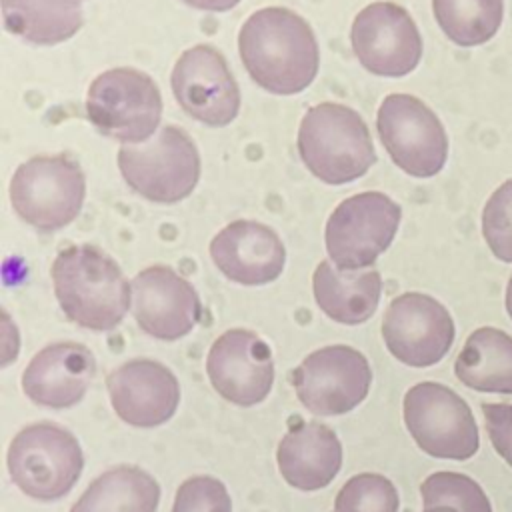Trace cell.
Listing matches in <instances>:
<instances>
[{"instance_id": "obj_1", "label": "cell", "mask_w": 512, "mask_h": 512, "mask_svg": "<svg viewBox=\"0 0 512 512\" xmlns=\"http://www.w3.org/2000/svg\"><path fill=\"white\" fill-rule=\"evenodd\" d=\"M238 52L250 78L272 94H298L318 74L320 52L310 24L282 6L262 8L246 18Z\"/></svg>"}, {"instance_id": "obj_2", "label": "cell", "mask_w": 512, "mask_h": 512, "mask_svg": "<svg viewBox=\"0 0 512 512\" xmlns=\"http://www.w3.org/2000/svg\"><path fill=\"white\" fill-rule=\"evenodd\" d=\"M50 274L62 312L82 328L108 332L132 306V288L120 266L92 244L64 248Z\"/></svg>"}, {"instance_id": "obj_3", "label": "cell", "mask_w": 512, "mask_h": 512, "mask_svg": "<svg viewBox=\"0 0 512 512\" xmlns=\"http://www.w3.org/2000/svg\"><path fill=\"white\" fill-rule=\"evenodd\" d=\"M304 166L326 184H346L376 162L370 130L362 116L336 102H322L304 114L298 128Z\"/></svg>"}, {"instance_id": "obj_4", "label": "cell", "mask_w": 512, "mask_h": 512, "mask_svg": "<svg viewBox=\"0 0 512 512\" xmlns=\"http://www.w3.org/2000/svg\"><path fill=\"white\" fill-rule=\"evenodd\" d=\"M6 462L12 482L26 496L52 502L74 488L84 454L72 432L54 422H36L16 432Z\"/></svg>"}, {"instance_id": "obj_5", "label": "cell", "mask_w": 512, "mask_h": 512, "mask_svg": "<svg viewBox=\"0 0 512 512\" xmlns=\"http://www.w3.org/2000/svg\"><path fill=\"white\" fill-rule=\"evenodd\" d=\"M118 168L126 184L142 198L174 204L196 188L200 154L182 128L164 126L144 144H122Z\"/></svg>"}, {"instance_id": "obj_6", "label": "cell", "mask_w": 512, "mask_h": 512, "mask_svg": "<svg viewBox=\"0 0 512 512\" xmlns=\"http://www.w3.org/2000/svg\"><path fill=\"white\" fill-rule=\"evenodd\" d=\"M90 124L122 144H144L162 118V96L156 82L136 68H112L96 76L86 94Z\"/></svg>"}, {"instance_id": "obj_7", "label": "cell", "mask_w": 512, "mask_h": 512, "mask_svg": "<svg viewBox=\"0 0 512 512\" xmlns=\"http://www.w3.org/2000/svg\"><path fill=\"white\" fill-rule=\"evenodd\" d=\"M84 196V172L66 154L34 156L16 168L10 182L16 216L40 232L68 226L80 214Z\"/></svg>"}, {"instance_id": "obj_8", "label": "cell", "mask_w": 512, "mask_h": 512, "mask_svg": "<svg viewBox=\"0 0 512 512\" xmlns=\"http://www.w3.org/2000/svg\"><path fill=\"white\" fill-rule=\"evenodd\" d=\"M402 210L384 192H360L342 200L326 222V250L338 270L370 268L392 244Z\"/></svg>"}, {"instance_id": "obj_9", "label": "cell", "mask_w": 512, "mask_h": 512, "mask_svg": "<svg viewBox=\"0 0 512 512\" xmlns=\"http://www.w3.org/2000/svg\"><path fill=\"white\" fill-rule=\"evenodd\" d=\"M404 422L418 448L434 458L468 460L480 448L470 406L444 384L412 386L404 394Z\"/></svg>"}, {"instance_id": "obj_10", "label": "cell", "mask_w": 512, "mask_h": 512, "mask_svg": "<svg viewBox=\"0 0 512 512\" xmlns=\"http://www.w3.org/2000/svg\"><path fill=\"white\" fill-rule=\"evenodd\" d=\"M382 146L392 162L414 178L436 176L448 158L440 118L412 94H388L376 114Z\"/></svg>"}, {"instance_id": "obj_11", "label": "cell", "mask_w": 512, "mask_h": 512, "mask_svg": "<svg viewBox=\"0 0 512 512\" xmlns=\"http://www.w3.org/2000/svg\"><path fill=\"white\" fill-rule=\"evenodd\" d=\"M292 384L308 412L338 416L354 410L368 396L372 370L362 352L334 344L308 354L294 368Z\"/></svg>"}, {"instance_id": "obj_12", "label": "cell", "mask_w": 512, "mask_h": 512, "mask_svg": "<svg viewBox=\"0 0 512 512\" xmlns=\"http://www.w3.org/2000/svg\"><path fill=\"white\" fill-rule=\"evenodd\" d=\"M350 44L368 72L386 78L410 74L422 58V38L410 12L384 0L372 2L356 14Z\"/></svg>"}, {"instance_id": "obj_13", "label": "cell", "mask_w": 512, "mask_h": 512, "mask_svg": "<svg viewBox=\"0 0 512 512\" xmlns=\"http://www.w3.org/2000/svg\"><path fill=\"white\" fill-rule=\"evenodd\" d=\"M454 334V320L444 304L420 292L396 296L382 320V338L388 352L414 368L440 362L448 354Z\"/></svg>"}, {"instance_id": "obj_14", "label": "cell", "mask_w": 512, "mask_h": 512, "mask_svg": "<svg viewBox=\"0 0 512 512\" xmlns=\"http://www.w3.org/2000/svg\"><path fill=\"white\" fill-rule=\"evenodd\" d=\"M170 84L180 108L206 126L222 128L238 116V84L224 56L208 44L192 46L180 54Z\"/></svg>"}, {"instance_id": "obj_15", "label": "cell", "mask_w": 512, "mask_h": 512, "mask_svg": "<svg viewBox=\"0 0 512 512\" xmlns=\"http://www.w3.org/2000/svg\"><path fill=\"white\" fill-rule=\"evenodd\" d=\"M206 374L224 400L254 406L270 394L274 384L272 350L252 330H226L208 350Z\"/></svg>"}, {"instance_id": "obj_16", "label": "cell", "mask_w": 512, "mask_h": 512, "mask_svg": "<svg viewBox=\"0 0 512 512\" xmlns=\"http://www.w3.org/2000/svg\"><path fill=\"white\" fill-rule=\"evenodd\" d=\"M132 316L142 332L158 340L186 336L202 316L196 288L174 268L154 264L138 272L132 282Z\"/></svg>"}, {"instance_id": "obj_17", "label": "cell", "mask_w": 512, "mask_h": 512, "mask_svg": "<svg viewBox=\"0 0 512 512\" xmlns=\"http://www.w3.org/2000/svg\"><path fill=\"white\" fill-rule=\"evenodd\" d=\"M110 404L118 418L136 428L168 422L180 402V384L164 364L134 358L106 376Z\"/></svg>"}, {"instance_id": "obj_18", "label": "cell", "mask_w": 512, "mask_h": 512, "mask_svg": "<svg viewBox=\"0 0 512 512\" xmlns=\"http://www.w3.org/2000/svg\"><path fill=\"white\" fill-rule=\"evenodd\" d=\"M210 258L228 280L262 286L282 274L286 250L280 236L266 224L234 220L212 238Z\"/></svg>"}, {"instance_id": "obj_19", "label": "cell", "mask_w": 512, "mask_h": 512, "mask_svg": "<svg viewBox=\"0 0 512 512\" xmlns=\"http://www.w3.org/2000/svg\"><path fill=\"white\" fill-rule=\"evenodd\" d=\"M96 376V358L80 342H54L42 348L22 374L24 394L38 406L78 404Z\"/></svg>"}, {"instance_id": "obj_20", "label": "cell", "mask_w": 512, "mask_h": 512, "mask_svg": "<svg viewBox=\"0 0 512 512\" xmlns=\"http://www.w3.org/2000/svg\"><path fill=\"white\" fill-rule=\"evenodd\" d=\"M278 470L298 490L326 488L342 466V444L326 424L316 420L294 424L278 444Z\"/></svg>"}, {"instance_id": "obj_21", "label": "cell", "mask_w": 512, "mask_h": 512, "mask_svg": "<svg viewBox=\"0 0 512 512\" xmlns=\"http://www.w3.org/2000/svg\"><path fill=\"white\" fill-rule=\"evenodd\" d=\"M312 290L318 308L340 324H362L378 308L382 278L374 268L338 270L322 260L312 276Z\"/></svg>"}, {"instance_id": "obj_22", "label": "cell", "mask_w": 512, "mask_h": 512, "mask_svg": "<svg viewBox=\"0 0 512 512\" xmlns=\"http://www.w3.org/2000/svg\"><path fill=\"white\" fill-rule=\"evenodd\" d=\"M454 374L472 390L512 394V336L494 326L476 328L456 356Z\"/></svg>"}, {"instance_id": "obj_23", "label": "cell", "mask_w": 512, "mask_h": 512, "mask_svg": "<svg viewBox=\"0 0 512 512\" xmlns=\"http://www.w3.org/2000/svg\"><path fill=\"white\" fill-rule=\"evenodd\" d=\"M0 6L6 30L30 44H60L84 22L80 0H0Z\"/></svg>"}, {"instance_id": "obj_24", "label": "cell", "mask_w": 512, "mask_h": 512, "mask_svg": "<svg viewBox=\"0 0 512 512\" xmlns=\"http://www.w3.org/2000/svg\"><path fill=\"white\" fill-rule=\"evenodd\" d=\"M158 482L142 468L120 464L100 474L70 512H156Z\"/></svg>"}, {"instance_id": "obj_25", "label": "cell", "mask_w": 512, "mask_h": 512, "mask_svg": "<svg viewBox=\"0 0 512 512\" xmlns=\"http://www.w3.org/2000/svg\"><path fill=\"white\" fill-rule=\"evenodd\" d=\"M440 30L458 46H480L496 36L504 18V0H432Z\"/></svg>"}, {"instance_id": "obj_26", "label": "cell", "mask_w": 512, "mask_h": 512, "mask_svg": "<svg viewBox=\"0 0 512 512\" xmlns=\"http://www.w3.org/2000/svg\"><path fill=\"white\" fill-rule=\"evenodd\" d=\"M424 508L450 506L458 512H492L486 492L460 472H434L420 484Z\"/></svg>"}, {"instance_id": "obj_27", "label": "cell", "mask_w": 512, "mask_h": 512, "mask_svg": "<svg viewBox=\"0 0 512 512\" xmlns=\"http://www.w3.org/2000/svg\"><path fill=\"white\" fill-rule=\"evenodd\" d=\"M398 508L396 486L376 472L352 476L334 500V512H398Z\"/></svg>"}, {"instance_id": "obj_28", "label": "cell", "mask_w": 512, "mask_h": 512, "mask_svg": "<svg viewBox=\"0 0 512 512\" xmlns=\"http://www.w3.org/2000/svg\"><path fill=\"white\" fill-rule=\"evenodd\" d=\"M482 236L498 260L512 264V178L502 182L486 200Z\"/></svg>"}, {"instance_id": "obj_29", "label": "cell", "mask_w": 512, "mask_h": 512, "mask_svg": "<svg viewBox=\"0 0 512 512\" xmlns=\"http://www.w3.org/2000/svg\"><path fill=\"white\" fill-rule=\"evenodd\" d=\"M172 512H232V500L218 478L192 476L178 486Z\"/></svg>"}, {"instance_id": "obj_30", "label": "cell", "mask_w": 512, "mask_h": 512, "mask_svg": "<svg viewBox=\"0 0 512 512\" xmlns=\"http://www.w3.org/2000/svg\"><path fill=\"white\" fill-rule=\"evenodd\" d=\"M482 414L494 450L512 466V404L484 402Z\"/></svg>"}, {"instance_id": "obj_31", "label": "cell", "mask_w": 512, "mask_h": 512, "mask_svg": "<svg viewBox=\"0 0 512 512\" xmlns=\"http://www.w3.org/2000/svg\"><path fill=\"white\" fill-rule=\"evenodd\" d=\"M184 4L196 8V10H206V12H226L232 10L240 0H182Z\"/></svg>"}, {"instance_id": "obj_32", "label": "cell", "mask_w": 512, "mask_h": 512, "mask_svg": "<svg viewBox=\"0 0 512 512\" xmlns=\"http://www.w3.org/2000/svg\"><path fill=\"white\" fill-rule=\"evenodd\" d=\"M506 312L512 318V276H510L508 286H506Z\"/></svg>"}, {"instance_id": "obj_33", "label": "cell", "mask_w": 512, "mask_h": 512, "mask_svg": "<svg viewBox=\"0 0 512 512\" xmlns=\"http://www.w3.org/2000/svg\"><path fill=\"white\" fill-rule=\"evenodd\" d=\"M422 512H458V510H454L450 506H432V508H424Z\"/></svg>"}]
</instances>
